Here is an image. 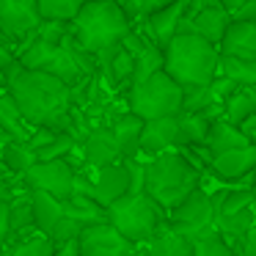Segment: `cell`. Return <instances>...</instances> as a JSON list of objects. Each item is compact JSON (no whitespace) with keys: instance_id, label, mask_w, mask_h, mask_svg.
<instances>
[{"instance_id":"36","label":"cell","mask_w":256,"mask_h":256,"mask_svg":"<svg viewBox=\"0 0 256 256\" xmlns=\"http://www.w3.org/2000/svg\"><path fill=\"white\" fill-rule=\"evenodd\" d=\"M14 58H17V50H14V44L3 36V28H0V66H6Z\"/></svg>"},{"instance_id":"16","label":"cell","mask_w":256,"mask_h":256,"mask_svg":"<svg viewBox=\"0 0 256 256\" xmlns=\"http://www.w3.org/2000/svg\"><path fill=\"white\" fill-rule=\"evenodd\" d=\"M254 162H256V146L248 144V146H240V149H228L223 154L210 157L206 166L223 182H240V179H245L250 174Z\"/></svg>"},{"instance_id":"40","label":"cell","mask_w":256,"mask_h":256,"mask_svg":"<svg viewBox=\"0 0 256 256\" xmlns=\"http://www.w3.org/2000/svg\"><path fill=\"white\" fill-rule=\"evenodd\" d=\"M250 182H256V162H254V168H250V174H248V184Z\"/></svg>"},{"instance_id":"35","label":"cell","mask_w":256,"mask_h":256,"mask_svg":"<svg viewBox=\"0 0 256 256\" xmlns=\"http://www.w3.org/2000/svg\"><path fill=\"white\" fill-rule=\"evenodd\" d=\"M130 20H144V12H140V0H113Z\"/></svg>"},{"instance_id":"10","label":"cell","mask_w":256,"mask_h":256,"mask_svg":"<svg viewBox=\"0 0 256 256\" xmlns=\"http://www.w3.org/2000/svg\"><path fill=\"white\" fill-rule=\"evenodd\" d=\"M80 256H140V248L132 245L124 234H118L110 223H94L80 228L78 234Z\"/></svg>"},{"instance_id":"3","label":"cell","mask_w":256,"mask_h":256,"mask_svg":"<svg viewBox=\"0 0 256 256\" xmlns=\"http://www.w3.org/2000/svg\"><path fill=\"white\" fill-rule=\"evenodd\" d=\"M201 184V171L179 149H166L144 166V193L162 210H174Z\"/></svg>"},{"instance_id":"13","label":"cell","mask_w":256,"mask_h":256,"mask_svg":"<svg viewBox=\"0 0 256 256\" xmlns=\"http://www.w3.org/2000/svg\"><path fill=\"white\" fill-rule=\"evenodd\" d=\"M83 166L94 168V166H108V162H122L124 160V149L118 144L116 132L110 124H100L91 127L83 138Z\"/></svg>"},{"instance_id":"17","label":"cell","mask_w":256,"mask_h":256,"mask_svg":"<svg viewBox=\"0 0 256 256\" xmlns=\"http://www.w3.org/2000/svg\"><path fill=\"white\" fill-rule=\"evenodd\" d=\"M218 52L234 58H256V22L232 20L220 44H218Z\"/></svg>"},{"instance_id":"23","label":"cell","mask_w":256,"mask_h":256,"mask_svg":"<svg viewBox=\"0 0 256 256\" xmlns=\"http://www.w3.org/2000/svg\"><path fill=\"white\" fill-rule=\"evenodd\" d=\"M0 130H3L6 138L22 140V144L30 138V132H34V127L25 122V116L20 113L17 102L12 100L8 91H0Z\"/></svg>"},{"instance_id":"41","label":"cell","mask_w":256,"mask_h":256,"mask_svg":"<svg viewBox=\"0 0 256 256\" xmlns=\"http://www.w3.org/2000/svg\"><path fill=\"white\" fill-rule=\"evenodd\" d=\"M248 190H250V196H254V204H256V182H250Z\"/></svg>"},{"instance_id":"21","label":"cell","mask_w":256,"mask_h":256,"mask_svg":"<svg viewBox=\"0 0 256 256\" xmlns=\"http://www.w3.org/2000/svg\"><path fill=\"white\" fill-rule=\"evenodd\" d=\"M36 232L34 226V206H30V190H20L12 201H8V220H6V242L17 240L22 234Z\"/></svg>"},{"instance_id":"28","label":"cell","mask_w":256,"mask_h":256,"mask_svg":"<svg viewBox=\"0 0 256 256\" xmlns=\"http://www.w3.org/2000/svg\"><path fill=\"white\" fill-rule=\"evenodd\" d=\"M0 160H3V166H6L14 176H20V174H25L30 166H34L36 157H34V152L28 149V144L6 138L3 146H0Z\"/></svg>"},{"instance_id":"7","label":"cell","mask_w":256,"mask_h":256,"mask_svg":"<svg viewBox=\"0 0 256 256\" xmlns=\"http://www.w3.org/2000/svg\"><path fill=\"white\" fill-rule=\"evenodd\" d=\"M74 190L86 193L88 198H94L100 206H110L113 201H118L130 190V171L127 162H108V166H94L86 168L80 166L74 174Z\"/></svg>"},{"instance_id":"39","label":"cell","mask_w":256,"mask_h":256,"mask_svg":"<svg viewBox=\"0 0 256 256\" xmlns=\"http://www.w3.org/2000/svg\"><path fill=\"white\" fill-rule=\"evenodd\" d=\"M240 3H245V0H223L220 6H223V8H226V12H232V8H237V6H240Z\"/></svg>"},{"instance_id":"19","label":"cell","mask_w":256,"mask_h":256,"mask_svg":"<svg viewBox=\"0 0 256 256\" xmlns=\"http://www.w3.org/2000/svg\"><path fill=\"white\" fill-rule=\"evenodd\" d=\"M215 118L206 113H176V149H196L206 144Z\"/></svg>"},{"instance_id":"12","label":"cell","mask_w":256,"mask_h":256,"mask_svg":"<svg viewBox=\"0 0 256 256\" xmlns=\"http://www.w3.org/2000/svg\"><path fill=\"white\" fill-rule=\"evenodd\" d=\"M228 22H232V14L223 6H201V8H188L179 22L176 34H196L201 39H206L210 44H220L223 34H226Z\"/></svg>"},{"instance_id":"30","label":"cell","mask_w":256,"mask_h":256,"mask_svg":"<svg viewBox=\"0 0 256 256\" xmlns=\"http://www.w3.org/2000/svg\"><path fill=\"white\" fill-rule=\"evenodd\" d=\"M254 223V210H240V212H232V215H220L215 218V228L223 234V237L228 240V242H237L240 237H242L245 232H248V226Z\"/></svg>"},{"instance_id":"26","label":"cell","mask_w":256,"mask_h":256,"mask_svg":"<svg viewBox=\"0 0 256 256\" xmlns=\"http://www.w3.org/2000/svg\"><path fill=\"white\" fill-rule=\"evenodd\" d=\"M218 74L232 80L234 86H256V58L220 56V61H218Z\"/></svg>"},{"instance_id":"18","label":"cell","mask_w":256,"mask_h":256,"mask_svg":"<svg viewBox=\"0 0 256 256\" xmlns=\"http://www.w3.org/2000/svg\"><path fill=\"white\" fill-rule=\"evenodd\" d=\"M140 256H193V245L184 234L174 232L166 220L157 226V232L144 242Z\"/></svg>"},{"instance_id":"9","label":"cell","mask_w":256,"mask_h":256,"mask_svg":"<svg viewBox=\"0 0 256 256\" xmlns=\"http://www.w3.org/2000/svg\"><path fill=\"white\" fill-rule=\"evenodd\" d=\"M74 174L78 168L66 157H58V160L34 162L25 174H20V184L25 190H44L56 198H69L74 190Z\"/></svg>"},{"instance_id":"11","label":"cell","mask_w":256,"mask_h":256,"mask_svg":"<svg viewBox=\"0 0 256 256\" xmlns=\"http://www.w3.org/2000/svg\"><path fill=\"white\" fill-rule=\"evenodd\" d=\"M44 22L36 0H0V28L17 50L39 25Z\"/></svg>"},{"instance_id":"1","label":"cell","mask_w":256,"mask_h":256,"mask_svg":"<svg viewBox=\"0 0 256 256\" xmlns=\"http://www.w3.org/2000/svg\"><path fill=\"white\" fill-rule=\"evenodd\" d=\"M6 91L17 102L30 127H50L56 132H72V88L64 80L39 69H17Z\"/></svg>"},{"instance_id":"14","label":"cell","mask_w":256,"mask_h":256,"mask_svg":"<svg viewBox=\"0 0 256 256\" xmlns=\"http://www.w3.org/2000/svg\"><path fill=\"white\" fill-rule=\"evenodd\" d=\"M184 12H188V0H171V3H166V6L149 12V14L144 17V22H146V36H149V39L162 50V47H166L168 42L176 36L179 22H182Z\"/></svg>"},{"instance_id":"2","label":"cell","mask_w":256,"mask_h":256,"mask_svg":"<svg viewBox=\"0 0 256 256\" xmlns=\"http://www.w3.org/2000/svg\"><path fill=\"white\" fill-rule=\"evenodd\" d=\"M66 30L74 44L94 58L96 69L105 72L124 36L132 30V20L113 0H86V6L66 22Z\"/></svg>"},{"instance_id":"33","label":"cell","mask_w":256,"mask_h":256,"mask_svg":"<svg viewBox=\"0 0 256 256\" xmlns=\"http://www.w3.org/2000/svg\"><path fill=\"white\" fill-rule=\"evenodd\" d=\"M234 256H256V223H250L248 232L234 242Z\"/></svg>"},{"instance_id":"4","label":"cell","mask_w":256,"mask_h":256,"mask_svg":"<svg viewBox=\"0 0 256 256\" xmlns=\"http://www.w3.org/2000/svg\"><path fill=\"white\" fill-rule=\"evenodd\" d=\"M220 52L196 34H176L162 47V72L179 86H204L218 74Z\"/></svg>"},{"instance_id":"8","label":"cell","mask_w":256,"mask_h":256,"mask_svg":"<svg viewBox=\"0 0 256 256\" xmlns=\"http://www.w3.org/2000/svg\"><path fill=\"white\" fill-rule=\"evenodd\" d=\"M166 223L174 232L184 234L188 240H193L196 234H201L204 228L215 226V210H212V196L204 188H196L179 201L174 210H168Z\"/></svg>"},{"instance_id":"31","label":"cell","mask_w":256,"mask_h":256,"mask_svg":"<svg viewBox=\"0 0 256 256\" xmlns=\"http://www.w3.org/2000/svg\"><path fill=\"white\" fill-rule=\"evenodd\" d=\"M36 3L42 20H58V22H69L86 6V0H36Z\"/></svg>"},{"instance_id":"20","label":"cell","mask_w":256,"mask_h":256,"mask_svg":"<svg viewBox=\"0 0 256 256\" xmlns=\"http://www.w3.org/2000/svg\"><path fill=\"white\" fill-rule=\"evenodd\" d=\"M248 144H250L248 135H245L237 124L226 122V118L220 116V118L212 122L204 146H206V152H210V157H215V154H223V152H228V149H240V146H248Z\"/></svg>"},{"instance_id":"27","label":"cell","mask_w":256,"mask_h":256,"mask_svg":"<svg viewBox=\"0 0 256 256\" xmlns=\"http://www.w3.org/2000/svg\"><path fill=\"white\" fill-rule=\"evenodd\" d=\"M193 245V256H234V245L218 232L215 226L204 228L201 234H196L190 240Z\"/></svg>"},{"instance_id":"34","label":"cell","mask_w":256,"mask_h":256,"mask_svg":"<svg viewBox=\"0 0 256 256\" xmlns=\"http://www.w3.org/2000/svg\"><path fill=\"white\" fill-rule=\"evenodd\" d=\"M228 14H232V20H240V22H256V0H245Z\"/></svg>"},{"instance_id":"5","label":"cell","mask_w":256,"mask_h":256,"mask_svg":"<svg viewBox=\"0 0 256 256\" xmlns=\"http://www.w3.org/2000/svg\"><path fill=\"white\" fill-rule=\"evenodd\" d=\"M162 220H166V210L157 206L144 190L140 193H124L118 201L108 206V223L138 248L157 232Z\"/></svg>"},{"instance_id":"15","label":"cell","mask_w":256,"mask_h":256,"mask_svg":"<svg viewBox=\"0 0 256 256\" xmlns=\"http://www.w3.org/2000/svg\"><path fill=\"white\" fill-rule=\"evenodd\" d=\"M166 149H176V116L146 118L138 132V154H160Z\"/></svg>"},{"instance_id":"6","label":"cell","mask_w":256,"mask_h":256,"mask_svg":"<svg viewBox=\"0 0 256 256\" xmlns=\"http://www.w3.org/2000/svg\"><path fill=\"white\" fill-rule=\"evenodd\" d=\"M127 110L144 122L160 116H176L182 110V86L160 69L152 78L127 88Z\"/></svg>"},{"instance_id":"32","label":"cell","mask_w":256,"mask_h":256,"mask_svg":"<svg viewBox=\"0 0 256 256\" xmlns=\"http://www.w3.org/2000/svg\"><path fill=\"white\" fill-rule=\"evenodd\" d=\"M74 149H78V140H74V135H69V132H58L56 138L50 140V144L39 146V149L34 152V157H36V162H44V160H58V157L72 154Z\"/></svg>"},{"instance_id":"38","label":"cell","mask_w":256,"mask_h":256,"mask_svg":"<svg viewBox=\"0 0 256 256\" xmlns=\"http://www.w3.org/2000/svg\"><path fill=\"white\" fill-rule=\"evenodd\" d=\"M166 3H171V0H140V12H144V17L149 12H154V8L166 6Z\"/></svg>"},{"instance_id":"29","label":"cell","mask_w":256,"mask_h":256,"mask_svg":"<svg viewBox=\"0 0 256 256\" xmlns=\"http://www.w3.org/2000/svg\"><path fill=\"white\" fill-rule=\"evenodd\" d=\"M254 206V196H250L248 188H234V190H220L218 196H212V210H215V218L220 215H232V212L248 210Z\"/></svg>"},{"instance_id":"25","label":"cell","mask_w":256,"mask_h":256,"mask_svg":"<svg viewBox=\"0 0 256 256\" xmlns=\"http://www.w3.org/2000/svg\"><path fill=\"white\" fill-rule=\"evenodd\" d=\"M250 113H256V86H234L232 94L223 100V118L240 124Z\"/></svg>"},{"instance_id":"22","label":"cell","mask_w":256,"mask_h":256,"mask_svg":"<svg viewBox=\"0 0 256 256\" xmlns=\"http://www.w3.org/2000/svg\"><path fill=\"white\" fill-rule=\"evenodd\" d=\"M61 204H64L66 218H72L80 228L108 220V210H105V206H100L94 198H88V196L80 193V190H72V196H69V198H61Z\"/></svg>"},{"instance_id":"24","label":"cell","mask_w":256,"mask_h":256,"mask_svg":"<svg viewBox=\"0 0 256 256\" xmlns=\"http://www.w3.org/2000/svg\"><path fill=\"white\" fill-rule=\"evenodd\" d=\"M52 254H56V245L39 232L22 234V237L0 245V256H52Z\"/></svg>"},{"instance_id":"37","label":"cell","mask_w":256,"mask_h":256,"mask_svg":"<svg viewBox=\"0 0 256 256\" xmlns=\"http://www.w3.org/2000/svg\"><path fill=\"white\" fill-rule=\"evenodd\" d=\"M6 220H8V204L0 201V245L6 242Z\"/></svg>"}]
</instances>
